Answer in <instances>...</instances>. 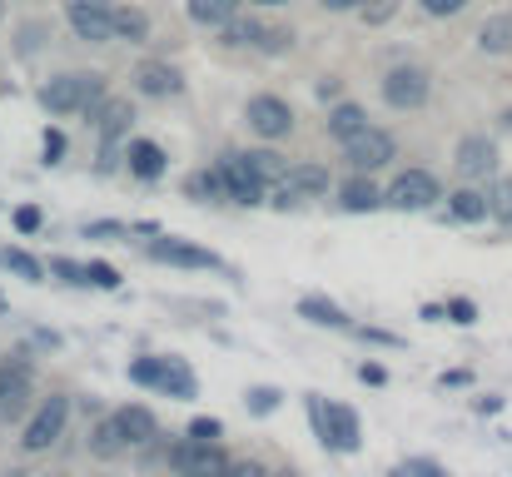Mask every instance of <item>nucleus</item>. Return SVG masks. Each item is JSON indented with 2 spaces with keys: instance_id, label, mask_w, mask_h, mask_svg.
<instances>
[{
  "instance_id": "nucleus-1",
  "label": "nucleus",
  "mask_w": 512,
  "mask_h": 477,
  "mask_svg": "<svg viewBox=\"0 0 512 477\" xmlns=\"http://www.w3.org/2000/svg\"><path fill=\"white\" fill-rule=\"evenodd\" d=\"M105 100H110V75H100V70H65V75H50L40 85V105L55 120H65V115H95Z\"/></svg>"
},
{
  "instance_id": "nucleus-2",
  "label": "nucleus",
  "mask_w": 512,
  "mask_h": 477,
  "mask_svg": "<svg viewBox=\"0 0 512 477\" xmlns=\"http://www.w3.org/2000/svg\"><path fill=\"white\" fill-rule=\"evenodd\" d=\"M309 423H314V433L329 453H358L363 448V428H358V413L348 403H324L319 393H309Z\"/></svg>"
},
{
  "instance_id": "nucleus-3",
  "label": "nucleus",
  "mask_w": 512,
  "mask_h": 477,
  "mask_svg": "<svg viewBox=\"0 0 512 477\" xmlns=\"http://www.w3.org/2000/svg\"><path fill=\"white\" fill-rule=\"evenodd\" d=\"M383 105L388 110H423L428 105V95H433V75L423 70V65H393L388 75H383Z\"/></svg>"
},
{
  "instance_id": "nucleus-4",
  "label": "nucleus",
  "mask_w": 512,
  "mask_h": 477,
  "mask_svg": "<svg viewBox=\"0 0 512 477\" xmlns=\"http://www.w3.org/2000/svg\"><path fill=\"white\" fill-rule=\"evenodd\" d=\"M244 125H249V135H259L264 145L289 140V135H294V105H289L284 95H249Z\"/></svg>"
},
{
  "instance_id": "nucleus-5",
  "label": "nucleus",
  "mask_w": 512,
  "mask_h": 477,
  "mask_svg": "<svg viewBox=\"0 0 512 477\" xmlns=\"http://www.w3.org/2000/svg\"><path fill=\"white\" fill-rule=\"evenodd\" d=\"M383 199H388V209L423 214V209H433V204H438V199H448V194H443L438 174H428V169H403V174L383 189Z\"/></svg>"
},
{
  "instance_id": "nucleus-6",
  "label": "nucleus",
  "mask_w": 512,
  "mask_h": 477,
  "mask_svg": "<svg viewBox=\"0 0 512 477\" xmlns=\"http://www.w3.org/2000/svg\"><path fill=\"white\" fill-rule=\"evenodd\" d=\"M65 423H70V398H65V393H50V398L35 408V418L25 423V438H20V448H25L30 458H35V453H50V448L60 443Z\"/></svg>"
},
{
  "instance_id": "nucleus-7",
  "label": "nucleus",
  "mask_w": 512,
  "mask_h": 477,
  "mask_svg": "<svg viewBox=\"0 0 512 477\" xmlns=\"http://www.w3.org/2000/svg\"><path fill=\"white\" fill-rule=\"evenodd\" d=\"M65 20H70L75 40H85V45L115 40V0H65Z\"/></svg>"
},
{
  "instance_id": "nucleus-8",
  "label": "nucleus",
  "mask_w": 512,
  "mask_h": 477,
  "mask_svg": "<svg viewBox=\"0 0 512 477\" xmlns=\"http://www.w3.org/2000/svg\"><path fill=\"white\" fill-rule=\"evenodd\" d=\"M343 159H348L353 174H378V169H388V164L398 159V140H393L388 130L368 125L363 135H353V140L343 145Z\"/></svg>"
},
{
  "instance_id": "nucleus-9",
  "label": "nucleus",
  "mask_w": 512,
  "mask_h": 477,
  "mask_svg": "<svg viewBox=\"0 0 512 477\" xmlns=\"http://www.w3.org/2000/svg\"><path fill=\"white\" fill-rule=\"evenodd\" d=\"M234 458L219 448V443H199V438H184L170 448V468L174 477H224Z\"/></svg>"
},
{
  "instance_id": "nucleus-10",
  "label": "nucleus",
  "mask_w": 512,
  "mask_h": 477,
  "mask_svg": "<svg viewBox=\"0 0 512 477\" xmlns=\"http://www.w3.org/2000/svg\"><path fill=\"white\" fill-rule=\"evenodd\" d=\"M30 398H35V368L25 358H5L0 363V423L25 418Z\"/></svg>"
},
{
  "instance_id": "nucleus-11",
  "label": "nucleus",
  "mask_w": 512,
  "mask_h": 477,
  "mask_svg": "<svg viewBox=\"0 0 512 477\" xmlns=\"http://www.w3.org/2000/svg\"><path fill=\"white\" fill-rule=\"evenodd\" d=\"M453 169H458L463 184L498 179V140H488V135H463V140H458V155H453Z\"/></svg>"
},
{
  "instance_id": "nucleus-12",
  "label": "nucleus",
  "mask_w": 512,
  "mask_h": 477,
  "mask_svg": "<svg viewBox=\"0 0 512 477\" xmlns=\"http://www.w3.org/2000/svg\"><path fill=\"white\" fill-rule=\"evenodd\" d=\"M219 174H224V184H229V204H264V189H269V179L249 164L244 155H219Z\"/></svg>"
},
{
  "instance_id": "nucleus-13",
  "label": "nucleus",
  "mask_w": 512,
  "mask_h": 477,
  "mask_svg": "<svg viewBox=\"0 0 512 477\" xmlns=\"http://www.w3.org/2000/svg\"><path fill=\"white\" fill-rule=\"evenodd\" d=\"M95 125H100V145H105V159H100V169H115V145L120 140H130V120H135V105L130 100H120V95H110L95 115H90Z\"/></svg>"
},
{
  "instance_id": "nucleus-14",
  "label": "nucleus",
  "mask_w": 512,
  "mask_h": 477,
  "mask_svg": "<svg viewBox=\"0 0 512 477\" xmlns=\"http://www.w3.org/2000/svg\"><path fill=\"white\" fill-rule=\"evenodd\" d=\"M150 259L155 264H174V269H224L214 249H199V244L174 239V234H155L150 239Z\"/></svg>"
},
{
  "instance_id": "nucleus-15",
  "label": "nucleus",
  "mask_w": 512,
  "mask_h": 477,
  "mask_svg": "<svg viewBox=\"0 0 512 477\" xmlns=\"http://www.w3.org/2000/svg\"><path fill=\"white\" fill-rule=\"evenodd\" d=\"M135 90L145 100H170V95H184V75L174 70L170 60H145L135 70Z\"/></svg>"
},
{
  "instance_id": "nucleus-16",
  "label": "nucleus",
  "mask_w": 512,
  "mask_h": 477,
  "mask_svg": "<svg viewBox=\"0 0 512 477\" xmlns=\"http://www.w3.org/2000/svg\"><path fill=\"white\" fill-rule=\"evenodd\" d=\"M125 169L135 174V179H145V184H155V179H165V169H170V155L155 145V140H125Z\"/></svg>"
},
{
  "instance_id": "nucleus-17",
  "label": "nucleus",
  "mask_w": 512,
  "mask_h": 477,
  "mask_svg": "<svg viewBox=\"0 0 512 477\" xmlns=\"http://www.w3.org/2000/svg\"><path fill=\"white\" fill-rule=\"evenodd\" d=\"M383 204H388V199H383V189L373 184V174H353V179L339 184L343 214H373V209H383Z\"/></svg>"
},
{
  "instance_id": "nucleus-18",
  "label": "nucleus",
  "mask_w": 512,
  "mask_h": 477,
  "mask_svg": "<svg viewBox=\"0 0 512 477\" xmlns=\"http://www.w3.org/2000/svg\"><path fill=\"white\" fill-rule=\"evenodd\" d=\"M448 219H458V224H483V219H493L488 189H478V184L453 189V194H448Z\"/></svg>"
},
{
  "instance_id": "nucleus-19",
  "label": "nucleus",
  "mask_w": 512,
  "mask_h": 477,
  "mask_svg": "<svg viewBox=\"0 0 512 477\" xmlns=\"http://www.w3.org/2000/svg\"><path fill=\"white\" fill-rule=\"evenodd\" d=\"M115 418H120V428H125L130 448H145V443H155V438H160V418H155L145 403H125Z\"/></svg>"
},
{
  "instance_id": "nucleus-20",
  "label": "nucleus",
  "mask_w": 512,
  "mask_h": 477,
  "mask_svg": "<svg viewBox=\"0 0 512 477\" xmlns=\"http://www.w3.org/2000/svg\"><path fill=\"white\" fill-rule=\"evenodd\" d=\"M324 130H329V140H339V145H348L353 135H363V130H368V110H363V105H353V100H339V105L329 110Z\"/></svg>"
},
{
  "instance_id": "nucleus-21",
  "label": "nucleus",
  "mask_w": 512,
  "mask_h": 477,
  "mask_svg": "<svg viewBox=\"0 0 512 477\" xmlns=\"http://www.w3.org/2000/svg\"><path fill=\"white\" fill-rule=\"evenodd\" d=\"M155 393L189 403V398H199V378H194V368H189L184 358H165V373H160V388H155Z\"/></svg>"
},
{
  "instance_id": "nucleus-22",
  "label": "nucleus",
  "mask_w": 512,
  "mask_h": 477,
  "mask_svg": "<svg viewBox=\"0 0 512 477\" xmlns=\"http://www.w3.org/2000/svg\"><path fill=\"white\" fill-rule=\"evenodd\" d=\"M478 50L483 55H512V10H498L478 25Z\"/></svg>"
},
{
  "instance_id": "nucleus-23",
  "label": "nucleus",
  "mask_w": 512,
  "mask_h": 477,
  "mask_svg": "<svg viewBox=\"0 0 512 477\" xmlns=\"http://www.w3.org/2000/svg\"><path fill=\"white\" fill-rule=\"evenodd\" d=\"M184 10H189L194 25H204V30H224V25L244 10V0H189Z\"/></svg>"
},
{
  "instance_id": "nucleus-24",
  "label": "nucleus",
  "mask_w": 512,
  "mask_h": 477,
  "mask_svg": "<svg viewBox=\"0 0 512 477\" xmlns=\"http://www.w3.org/2000/svg\"><path fill=\"white\" fill-rule=\"evenodd\" d=\"M284 184L294 189V194H304V199H319V194H329V169L324 164H289V174H284Z\"/></svg>"
},
{
  "instance_id": "nucleus-25",
  "label": "nucleus",
  "mask_w": 512,
  "mask_h": 477,
  "mask_svg": "<svg viewBox=\"0 0 512 477\" xmlns=\"http://www.w3.org/2000/svg\"><path fill=\"white\" fill-rule=\"evenodd\" d=\"M125 448H130V438H125L120 418H115V413H110V418H100V423H95V433H90V453L110 463V458H120Z\"/></svg>"
},
{
  "instance_id": "nucleus-26",
  "label": "nucleus",
  "mask_w": 512,
  "mask_h": 477,
  "mask_svg": "<svg viewBox=\"0 0 512 477\" xmlns=\"http://www.w3.org/2000/svg\"><path fill=\"white\" fill-rule=\"evenodd\" d=\"M115 40L150 45V15L140 5H115Z\"/></svg>"
},
{
  "instance_id": "nucleus-27",
  "label": "nucleus",
  "mask_w": 512,
  "mask_h": 477,
  "mask_svg": "<svg viewBox=\"0 0 512 477\" xmlns=\"http://www.w3.org/2000/svg\"><path fill=\"white\" fill-rule=\"evenodd\" d=\"M0 269L15 274V279H25V284H40V279H45V264H40L30 249H20V244H5V249H0Z\"/></svg>"
},
{
  "instance_id": "nucleus-28",
  "label": "nucleus",
  "mask_w": 512,
  "mask_h": 477,
  "mask_svg": "<svg viewBox=\"0 0 512 477\" xmlns=\"http://www.w3.org/2000/svg\"><path fill=\"white\" fill-rule=\"evenodd\" d=\"M184 194L199 199V204H204V199L219 204V199H229V184H224V174H219V164H214V169H194V174L184 179Z\"/></svg>"
},
{
  "instance_id": "nucleus-29",
  "label": "nucleus",
  "mask_w": 512,
  "mask_h": 477,
  "mask_svg": "<svg viewBox=\"0 0 512 477\" xmlns=\"http://www.w3.org/2000/svg\"><path fill=\"white\" fill-rule=\"evenodd\" d=\"M299 318H309V323H319V328H353L339 304H334V299H319V294L299 299Z\"/></svg>"
},
{
  "instance_id": "nucleus-30",
  "label": "nucleus",
  "mask_w": 512,
  "mask_h": 477,
  "mask_svg": "<svg viewBox=\"0 0 512 477\" xmlns=\"http://www.w3.org/2000/svg\"><path fill=\"white\" fill-rule=\"evenodd\" d=\"M219 35H224V45H249V50H254V45H259V35H264V25H259L254 15H234Z\"/></svg>"
},
{
  "instance_id": "nucleus-31",
  "label": "nucleus",
  "mask_w": 512,
  "mask_h": 477,
  "mask_svg": "<svg viewBox=\"0 0 512 477\" xmlns=\"http://www.w3.org/2000/svg\"><path fill=\"white\" fill-rule=\"evenodd\" d=\"M254 50H264V55H289V50H294V30H289V25H264V35H259Z\"/></svg>"
},
{
  "instance_id": "nucleus-32",
  "label": "nucleus",
  "mask_w": 512,
  "mask_h": 477,
  "mask_svg": "<svg viewBox=\"0 0 512 477\" xmlns=\"http://www.w3.org/2000/svg\"><path fill=\"white\" fill-rule=\"evenodd\" d=\"M244 159H249V164H254V169H259V174H264L269 184H284V174H289V164L274 155V150H249Z\"/></svg>"
},
{
  "instance_id": "nucleus-33",
  "label": "nucleus",
  "mask_w": 512,
  "mask_h": 477,
  "mask_svg": "<svg viewBox=\"0 0 512 477\" xmlns=\"http://www.w3.org/2000/svg\"><path fill=\"white\" fill-rule=\"evenodd\" d=\"M50 274H60V279H65V284H75V289H95L90 264H75V259H50Z\"/></svg>"
},
{
  "instance_id": "nucleus-34",
  "label": "nucleus",
  "mask_w": 512,
  "mask_h": 477,
  "mask_svg": "<svg viewBox=\"0 0 512 477\" xmlns=\"http://www.w3.org/2000/svg\"><path fill=\"white\" fill-rule=\"evenodd\" d=\"M160 373H165V358H135L130 363V383H140V388H160Z\"/></svg>"
},
{
  "instance_id": "nucleus-35",
  "label": "nucleus",
  "mask_w": 512,
  "mask_h": 477,
  "mask_svg": "<svg viewBox=\"0 0 512 477\" xmlns=\"http://www.w3.org/2000/svg\"><path fill=\"white\" fill-rule=\"evenodd\" d=\"M488 199H493V219H503V224L512 229V174L508 179H493Z\"/></svg>"
},
{
  "instance_id": "nucleus-36",
  "label": "nucleus",
  "mask_w": 512,
  "mask_h": 477,
  "mask_svg": "<svg viewBox=\"0 0 512 477\" xmlns=\"http://www.w3.org/2000/svg\"><path fill=\"white\" fill-rule=\"evenodd\" d=\"M393 477H448L443 463H433V458H408V463H398Z\"/></svg>"
},
{
  "instance_id": "nucleus-37",
  "label": "nucleus",
  "mask_w": 512,
  "mask_h": 477,
  "mask_svg": "<svg viewBox=\"0 0 512 477\" xmlns=\"http://www.w3.org/2000/svg\"><path fill=\"white\" fill-rule=\"evenodd\" d=\"M473 0H418V10L423 15H433V20H453V15H463Z\"/></svg>"
},
{
  "instance_id": "nucleus-38",
  "label": "nucleus",
  "mask_w": 512,
  "mask_h": 477,
  "mask_svg": "<svg viewBox=\"0 0 512 477\" xmlns=\"http://www.w3.org/2000/svg\"><path fill=\"white\" fill-rule=\"evenodd\" d=\"M279 398H284L279 388H249V398H244V403H249V413H259V418H264V413H274V408H279Z\"/></svg>"
},
{
  "instance_id": "nucleus-39",
  "label": "nucleus",
  "mask_w": 512,
  "mask_h": 477,
  "mask_svg": "<svg viewBox=\"0 0 512 477\" xmlns=\"http://www.w3.org/2000/svg\"><path fill=\"white\" fill-rule=\"evenodd\" d=\"M219 433H224L219 418H194L189 423V438H199V443H219Z\"/></svg>"
},
{
  "instance_id": "nucleus-40",
  "label": "nucleus",
  "mask_w": 512,
  "mask_h": 477,
  "mask_svg": "<svg viewBox=\"0 0 512 477\" xmlns=\"http://www.w3.org/2000/svg\"><path fill=\"white\" fill-rule=\"evenodd\" d=\"M40 224H45V214H40L35 204H20V209H15V229H20V234H35Z\"/></svg>"
},
{
  "instance_id": "nucleus-41",
  "label": "nucleus",
  "mask_w": 512,
  "mask_h": 477,
  "mask_svg": "<svg viewBox=\"0 0 512 477\" xmlns=\"http://www.w3.org/2000/svg\"><path fill=\"white\" fill-rule=\"evenodd\" d=\"M448 318L468 328V323H478V304L473 299H448Z\"/></svg>"
},
{
  "instance_id": "nucleus-42",
  "label": "nucleus",
  "mask_w": 512,
  "mask_h": 477,
  "mask_svg": "<svg viewBox=\"0 0 512 477\" xmlns=\"http://www.w3.org/2000/svg\"><path fill=\"white\" fill-rule=\"evenodd\" d=\"M393 10H398V0H373V5H363V10H358V15H363V20H368V25H383V20H388V15H393Z\"/></svg>"
},
{
  "instance_id": "nucleus-43",
  "label": "nucleus",
  "mask_w": 512,
  "mask_h": 477,
  "mask_svg": "<svg viewBox=\"0 0 512 477\" xmlns=\"http://www.w3.org/2000/svg\"><path fill=\"white\" fill-rule=\"evenodd\" d=\"M90 279H95V289H120V274L110 264H100V259L90 264Z\"/></svg>"
},
{
  "instance_id": "nucleus-44",
  "label": "nucleus",
  "mask_w": 512,
  "mask_h": 477,
  "mask_svg": "<svg viewBox=\"0 0 512 477\" xmlns=\"http://www.w3.org/2000/svg\"><path fill=\"white\" fill-rule=\"evenodd\" d=\"M40 145H45V164H60V155H65V135L60 130H45Z\"/></svg>"
},
{
  "instance_id": "nucleus-45",
  "label": "nucleus",
  "mask_w": 512,
  "mask_h": 477,
  "mask_svg": "<svg viewBox=\"0 0 512 477\" xmlns=\"http://www.w3.org/2000/svg\"><path fill=\"white\" fill-rule=\"evenodd\" d=\"M224 477H269V473H264L254 458H234V463L224 468Z\"/></svg>"
},
{
  "instance_id": "nucleus-46",
  "label": "nucleus",
  "mask_w": 512,
  "mask_h": 477,
  "mask_svg": "<svg viewBox=\"0 0 512 477\" xmlns=\"http://www.w3.org/2000/svg\"><path fill=\"white\" fill-rule=\"evenodd\" d=\"M40 35H45V25H25V30H20V55H30V50L40 45Z\"/></svg>"
},
{
  "instance_id": "nucleus-47",
  "label": "nucleus",
  "mask_w": 512,
  "mask_h": 477,
  "mask_svg": "<svg viewBox=\"0 0 512 477\" xmlns=\"http://www.w3.org/2000/svg\"><path fill=\"white\" fill-rule=\"evenodd\" d=\"M358 378H363V383H388V373H383L378 363H363V368H358Z\"/></svg>"
},
{
  "instance_id": "nucleus-48",
  "label": "nucleus",
  "mask_w": 512,
  "mask_h": 477,
  "mask_svg": "<svg viewBox=\"0 0 512 477\" xmlns=\"http://www.w3.org/2000/svg\"><path fill=\"white\" fill-rule=\"evenodd\" d=\"M363 5H368V0H324V10H363Z\"/></svg>"
},
{
  "instance_id": "nucleus-49",
  "label": "nucleus",
  "mask_w": 512,
  "mask_h": 477,
  "mask_svg": "<svg viewBox=\"0 0 512 477\" xmlns=\"http://www.w3.org/2000/svg\"><path fill=\"white\" fill-rule=\"evenodd\" d=\"M339 95V80H319V100H334Z\"/></svg>"
},
{
  "instance_id": "nucleus-50",
  "label": "nucleus",
  "mask_w": 512,
  "mask_h": 477,
  "mask_svg": "<svg viewBox=\"0 0 512 477\" xmlns=\"http://www.w3.org/2000/svg\"><path fill=\"white\" fill-rule=\"evenodd\" d=\"M249 5H264V10H279V5H289V0H249Z\"/></svg>"
},
{
  "instance_id": "nucleus-51",
  "label": "nucleus",
  "mask_w": 512,
  "mask_h": 477,
  "mask_svg": "<svg viewBox=\"0 0 512 477\" xmlns=\"http://www.w3.org/2000/svg\"><path fill=\"white\" fill-rule=\"evenodd\" d=\"M274 477H299V473H294V468H279V473H274Z\"/></svg>"
},
{
  "instance_id": "nucleus-52",
  "label": "nucleus",
  "mask_w": 512,
  "mask_h": 477,
  "mask_svg": "<svg viewBox=\"0 0 512 477\" xmlns=\"http://www.w3.org/2000/svg\"><path fill=\"white\" fill-rule=\"evenodd\" d=\"M503 130H512V110H508V115H503Z\"/></svg>"
},
{
  "instance_id": "nucleus-53",
  "label": "nucleus",
  "mask_w": 512,
  "mask_h": 477,
  "mask_svg": "<svg viewBox=\"0 0 512 477\" xmlns=\"http://www.w3.org/2000/svg\"><path fill=\"white\" fill-rule=\"evenodd\" d=\"M0 20H5V0H0Z\"/></svg>"
}]
</instances>
